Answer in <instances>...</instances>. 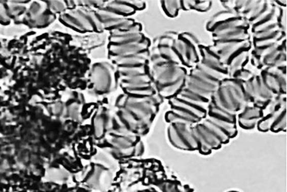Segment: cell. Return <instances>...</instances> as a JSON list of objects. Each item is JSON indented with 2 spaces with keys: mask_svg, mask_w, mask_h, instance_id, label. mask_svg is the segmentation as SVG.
Masks as SVG:
<instances>
[{
  "mask_svg": "<svg viewBox=\"0 0 287 192\" xmlns=\"http://www.w3.org/2000/svg\"><path fill=\"white\" fill-rule=\"evenodd\" d=\"M200 41L191 32L179 33L174 47L185 68L192 69L201 60Z\"/></svg>",
  "mask_w": 287,
  "mask_h": 192,
  "instance_id": "cell-1",
  "label": "cell"
},
{
  "mask_svg": "<svg viewBox=\"0 0 287 192\" xmlns=\"http://www.w3.org/2000/svg\"><path fill=\"white\" fill-rule=\"evenodd\" d=\"M188 124H171L168 128V138L174 147L183 150H198L199 144Z\"/></svg>",
  "mask_w": 287,
  "mask_h": 192,
  "instance_id": "cell-2",
  "label": "cell"
},
{
  "mask_svg": "<svg viewBox=\"0 0 287 192\" xmlns=\"http://www.w3.org/2000/svg\"><path fill=\"white\" fill-rule=\"evenodd\" d=\"M260 75L273 96L286 95V64L266 68L261 70Z\"/></svg>",
  "mask_w": 287,
  "mask_h": 192,
  "instance_id": "cell-3",
  "label": "cell"
},
{
  "mask_svg": "<svg viewBox=\"0 0 287 192\" xmlns=\"http://www.w3.org/2000/svg\"><path fill=\"white\" fill-rule=\"evenodd\" d=\"M170 110L186 119L191 125L198 123L207 114V108L185 102L177 97L168 100Z\"/></svg>",
  "mask_w": 287,
  "mask_h": 192,
  "instance_id": "cell-4",
  "label": "cell"
},
{
  "mask_svg": "<svg viewBox=\"0 0 287 192\" xmlns=\"http://www.w3.org/2000/svg\"><path fill=\"white\" fill-rule=\"evenodd\" d=\"M248 28H234L230 31L212 35V46L217 50L221 51L227 47L252 40V34Z\"/></svg>",
  "mask_w": 287,
  "mask_h": 192,
  "instance_id": "cell-5",
  "label": "cell"
},
{
  "mask_svg": "<svg viewBox=\"0 0 287 192\" xmlns=\"http://www.w3.org/2000/svg\"><path fill=\"white\" fill-rule=\"evenodd\" d=\"M191 129L198 142L200 153L207 155L212 149H219L223 145L201 122L191 125Z\"/></svg>",
  "mask_w": 287,
  "mask_h": 192,
  "instance_id": "cell-6",
  "label": "cell"
},
{
  "mask_svg": "<svg viewBox=\"0 0 287 192\" xmlns=\"http://www.w3.org/2000/svg\"><path fill=\"white\" fill-rule=\"evenodd\" d=\"M188 71L185 66L177 64H171L165 68L163 71L158 74L153 80L155 88L163 87L173 84L181 79L185 78L188 75Z\"/></svg>",
  "mask_w": 287,
  "mask_h": 192,
  "instance_id": "cell-7",
  "label": "cell"
},
{
  "mask_svg": "<svg viewBox=\"0 0 287 192\" xmlns=\"http://www.w3.org/2000/svg\"><path fill=\"white\" fill-rule=\"evenodd\" d=\"M252 49V40L245 41V42L227 47L221 51H218L220 56V62L228 68L243 54L250 52Z\"/></svg>",
  "mask_w": 287,
  "mask_h": 192,
  "instance_id": "cell-8",
  "label": "cell"
},
{
  "mask_svg": "<svg viewBox=\"0 0 287 192\" xmlns=\"http://www.w3.org/2000/svg\"><path fill=\"white\" fill-rule=\"evenodd\" d=\"M151 42L146 37L144 41L137 43L128 44L125 45H111L109 51L111 53V57H126V56L135 55V54H142L149 51Z\"/></svg>",
  "mask_w": 287,
  "mask_h": 192,
  "instance_id": "cell-9",
  "label": "cell"
},
{
  "mask_svg": "<svg viewBox=\"0 0 287 192\" xmlns=\"http://www.w3.org/2000/svg\"><path fill=\"white\" fill-rule=\"evenodd\" d=\"M60 19L66 25L77 31H90L94 30L84 10H80L65 13L62 15Z\"/></svg>",
  "mask_w": 287,
  "mask_h": 192,
  "instance_id": "cell-10",
  "label": "cell"
},
{
  "mask_svg": "<svg viewBox=\"0 0 287 192\" xmlns=\"http://www.w3.org/2000/svg\"><path fill=\"white\" fill-rule=\"evenodd\" d=\"M206 118L214 123L226 128H237V116L231 114L209 102Z\"/></svg>",
  "mask_w": 287,
  "mask_h": 192,
  "instance_id": "cell-11",
  "label": "cell"
},
{
  "mask_svg": "<svg viewBox=\"0 0 287 192\" xmlns=\"http://www.w3.org/2000/svg\"><path fill=\"white\" fill-rule=\"evenodd\" d=\"M264 111L247 105L237 116V123L243 129L252 130L256 127L257 124L264 117Z\"/></svg>",
  "mask_w": 287,
  "mask_h": 192,
  "instance_id": "cell-12",
  "label": "cell"
},
{
  "mask_svg": "<svg viewBox=\"0 0 287 192\" xmlns=\"http://www.w3.org/2000/svg\"><path fill=\"white\" fill-rule=\"evenodd\" d=\"M92 79L95 89L98 92H106L110 90L112 76L109 68L103 65H96L92 72Z\"/></svg>",
  "mask_w": 287,
  "mask_h": 192,
  "instance_id": "cell-13",
  "label": "cell"
},
{
  "mask_svg": "<svg viewBox=\"0 0 287 192\" xmlns=\"http://www.w3.org/2000/svg\"><path fill=\"white\" fill-rule=\"evenodd\" d=\"M195 66L219 81L221 82L225 79L229 78L228 68L221 62L201 60Z\"/></svg>",
  "mask_w": 287,
  "mask_h": 192,
  "instance_id": "cell-14",
  "label": "cell"
},
{
  "mask_svg": "<svg viewBox=\"0 0 287 192\" xmlns=\"http://www.w3.org/2000/svg\"><path fill=\"white\" fill-rule=\"evenodd\" d=\"M185 79L186 77L181 79L180 80L173 84L163 86V87L156 88V92L163 99L169 100V99H173L176 97L185 87Z\"/></svg>",
  "mask_w": 287,
  "mask_h": 192,
  "instance_id": "cell-15",
  "label": "cell"
},
{
  "mask_svg": "<svg viewBox=\"0 0 287 192\" xmlns=\"http://www.w3.org/2000/svg\"><path fill=\"white\" fill-rule=\"evenodd\" d=\"M273 4L271 1H264V0L261 1V0H258L256 7H255L254 11L252 12L249 19H247V22H248L250 27L254 24L256 23V22H258V21L261 20L266 15L268 14L273 10Z\"/></svg>",
  "mask_w": 287,
  "mask_h": 192,
  "instance_id": "cell-16",
  "label": "cell"
},
{
  "mask_svg": "<svg viewBox=\"0 0 287 192\" xmlns=\"http://www.w3.org/2000/svg\"><path fill=\"white\" fill-rule=\"evenodd\" d=\"M176 97L182 99L185 102H190V103L194 104V105H200V106L205 107V108H208V105L210 102V99H206L201 95H197V94L191 92L185 87H184L182 92Z\"/></svg>",
  "mask_w": 287,
  "mask_h": 192,
  "instance_id": "cell-17",
  "label": "cell"
},
{
  "mask_svg": "<svg viewBox=\"0 0 287 192\" xmlns=\"http://www.w3.org/2000/svg\"><path fill=\"white\" fill-rule=\"evenodd\" d=\"M106 10L121 16V17L127 18V16L134 14L135 10L133 7L128 4L127 1H113L110 2L107 6Z\"/></svg>",
  "mask_w": 287,
  "mask_h": 192,
  "instance_id": "cell-18",
  "label": "cell"
},
{
  "mask_svg": "<svg viewBox=\"0 0 287 192\" xmlns=\"http://www.w3.org/2000/svg\"><path fill=\"white\" fill-rule=\"evenodd\" d=\"M212 6V1H197V0H182L181 1V7L184 11L200 12V13H206L209 11Z\"/></svg>",
  "mask_w": 287,
  "mask_h": 192,
  "instance_id": "cell-19",
  "label": "cell"
},
{
  "mask_svg": "<svg viewBox=\"0 0 287 192\" xmlns=\"http://www.w3.org/2000/svg\"><path fill=\"white\" fill-rule=\"evenodd\" d=\"M120 80H126L137 75L148 74L147 64L142 66H118Z\"/></svg>",
  "mask_w": 287,
  "mask_h": 192,
  "instance_id": "cell-20",
  "label": "cell"
},
{
  "mask_svg": "<svg viewBox=\"0 0 287 192\" xmlns=\"http://www.w3.org/2000/svg\"><path fill=\"white\" fill-rule=\"evenodd\" d=\"M252 81H253L255 95H256V101H269L275 97L264 86L260 74L259 75H255Z\"/></svg>",
  "mask_w": 287,
  "mask_h": 192,
  "instance_id": "cell-21",
  "label": "cell"
},
{
  "mask_svg": "<svg viewBox=\"0 0 287 192\" xmlns=\"http://www.w3.org/2000/svg\"><path fill=\"white\" fill-rule=\"evenodd\" d=\"M146 39L142 33L137 34H124V35L112 36L110 39L111 45H125L128 44L137 43Z\"/></svg>",
  "mask_w": 287,
  "mask_h": 192,
  "instance_id": "cell-22",
  "label": "cell"
},
{
  "mask_svg": "<svg viewBox=\"0 0 287 192\" xmlns=\"http://www.w3.org/2000/svg\"><path fill=\"white\" fill-rule=\"evenodd\" d=\"M234 16H235L232 12L227 11V10H223V11L219 12V13H216L214 16H212V17L208 20L207 23H206V29L209 32L212 33L214 28H215L217 25H220V23L224 22V21L230 19V18L234 17Z\"/></svg>",
  "mask_w": 287,
  "mask_h": 192,
  "instance_id": "cell-23",
  "label": "cell"
},
{
  "mask_svg": "<svg viewBox=\"0 0 287 192\" xmlns=\"http://www.w3.org/2000/svg\"><path fill=\"white\" fill-rule=\"evenodd\" d=\"M161 6L164 13L169 18L177 17L179 11L182 10L180 0L161 1Z\"/></svg>",
  "mask_w": 287,
  "mask_h": 192,
  "instance_id": "cell-24",
  "label": "cell"
},
{
  "mask_svg": "<svg viewBox=\"0 0 287 192\" xmlns=\"http://www.w3.org/2000/svg\"><path fill=\"white\" fill-rule=\"evenodd\" d=\"M179 33L175 31H166L161 34L155 40L154 47L167 46L171 47L175 43L178 37Z\"/></svg>",
  "mask_w": 287,
  "mask_h": 192,
  "instance_id": "cell-25",
  "label": "cell"
},
{
  "mask_svg": "<svg viewBox=\"0 0 287 192\" xmlns=\"http://www.w3.org/2000/svg\"><path fill=\"white\" fill-rule=\"evenodd\" d=\"M200 52L201 60L220 62V54L212 45H200Z\"/></svg>",
  "mask_w": 287,
  "mask_h": 192,
  "instance_id": "cell-26",
  "label": "cell"
},
{
  "mask_svg": "<svg viewBox=\"0 0 287 192\" xmlns=\"http://www.w3.org/2000/svg\"><path fill=\"white\" fill-rule=\"evenodd\" d=\"M151 77L147 73L137 75V76L131 77V78L126 79V80H120L121 86L124 89L132 87V86H137V85L151 83Z\"/></svg>",
  "mask_w": 287,
  "mask_h": 192,
  "instance_id": "cell-27",
  "label": "cell"
},
{
  "mask_svg": "<svg viewBox=\"0 0 287 192\" xmlns=\"http://www.w3.org/2000/svg\"><path fill=\"white\" fill-rule=\"evenodd\" d=\"M285 128H286V108H285L276 114L270 127V130L273 132H279L285 131Z\"/></svg>",
  "mask_w": 287,
  "mask_h": 192,
  "instance_id": "cell-28",
  "label": "cell"
},
{
  "mask_svg": "<svg viewBox=\"0 0 287 192\" xmlns=\"http://www.w3.org/2000/svg\"><path fill=\"white\" fill-rule=\"evenodd\" d=\"M256 74L254 73L252 71L249 69L243 68V69H239V70L235 71L232 74L229 75V78L235 79V80H239L242 83L249 81L252 80Z\"/></svg>",
  "mask_w": 287,
  "mask_h": 192,
  "instance_id": "cell-29",
  "label": "cell"
},
{
  "mask_svg": "<svg viewBox=\"0 0 287 192\" xmlns=\"http://www.w3.org/2000/svg\"><path fill=\"white\" fill-rule=\"evenodd\" d=\"M276 114L270 113L269 116H266V117L264 116L263 119H261L257 124L258 130L263 131V132H266V131H268L269 130H270V127H271L272 123H273V119H274Z\"/></svg>",
  "mask_w": 287,
  "mask_h": 192,
  "instance_id": "cell-30",
  "label": "cell"
},
{
  "mask_svg": "<svg viewBox=\"0 0 287 192\" xmlns=\"http://www.w3.org/2000/svg\"><path fill=\"white\" fill-rule=\"evenodd\" d=\"M185 87L186 88V89H189L191 92L197 94V95H201L203 97L210 99L211 95H212V92H208V91L205 90V89L198 87V86H196V85L187 81L186 79H185Z\"/></svg>",
  "mask_w": 287,
  "mask_h": 192,
  "instance_id": "cell-31",
  "label": "cell"
},
{
  "mask_svg": "<svg viewBox=\"0 0 287 192\" xmlns=\"http://www.w3.org/2000/svg\"><path fill=\"white\" fill-rule=\"evenodd\" d=\"M54 17L51 15H43V16H39L33 19V25L34 27H44L46 26L50 22L53 20Z\"/></svg>",
  "mask_w": 287,
  "mask_h": 192,
  "instance_id": "cell-32",
  "label": "cell"
},
{
  "mask_svg": "<svg viewBox=\"0 0 287 192\" xmlns=\"http://www.w3.org/2000/svg\"><path fill=\"white\" fill-rule=\"evenodd\" d=\"M48 6H49V8L51 9V11L55 12V13L64 11L65 8H66L63 2H59V1L49 2Z\"/></svg>",
  "mask_w": 287,
  "mask_h": 192,
  "instance_id": "cell-33",
  "label": "cell"
},
{
  "mask_svg": "<svg viewBox=\"0 0 287 192\" xmlns=\"http://www.w3.org/2000/svg\"><path fill=\"white\" fill-rule=\"evenodd\" d=\"M127 2L133 7L135 11L136 10H144L146 8L145 2H142V1H127Z\"/></svg>",
  "mask_w": 287,
  "mask_h": 192,
  "instance_id": "cell-34",
  "label": "cell"
},
{
  "mask_svg": "<svg viewBox=\"0 0 287 192\" xmlns=\"http://www.w3.org/2000/svg\"><path fill=\"white\" fill-rule=\"evenodd\" d=\"M222 6L225 10L229 12H233L234 7H235V0H229V1H221Z\"/></svg>",
  "mask_w": 287,
  "mask_h": 192,
  "instance_id": "cell-35",
  "label": "cell"
},
{
  "mask_svg": "<svg viewBox=\"0 0 287 192\" xmlns=\"http://www.w3.org/2000/svg\"><path fill=\"white\" fill-rule=\"evenodd\" d=\"M41 9H42V7H41L40 4H38V3H34L31 6V11L30 12H31V15H33V16H36V15L39 16V13H40L41 10H42Z\"/></svg>",
  "mask_w": 287,
  "mask_h": 192,
  "instance_id": "cell-36",
  "label": "cell"
}]
</instances>
